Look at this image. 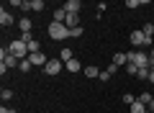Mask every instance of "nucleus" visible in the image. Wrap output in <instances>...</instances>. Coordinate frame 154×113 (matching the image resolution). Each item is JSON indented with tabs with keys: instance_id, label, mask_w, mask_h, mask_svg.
I'll use <instances>...</instances> for the list:
<instances>
[{
	"instance_id": "2f4dec72",
	"label": "nucleus",
	"mask_w": 154,
	"mask_h": 113,
	"mask_svg": "<svg viewBox=\"0 0 154 113\" xmlns=\"http://www.w3.org/2000/svg\"><path fill=\"white\" fill-rule=\"evenodd\" d=\"M152 95H154V85H152Z\"/></svg>"
},
{
	"instance_id": "c85d7f7f",
	"label": "nucleus",
	"mask_w": 154,
	"mask_h": 113,
	"mask_svg": "<svg viewBox=\"0 0 154 113\" xmlns=\"http://www.w3.org/2000/svg\"><path fill=\"white\" fill-rule=\"evenodd\" d=\"M149 82H152V85H154V70L149 72Z\"/></svg>"
},
{
	"instance_id": "393cba45",
	"label": "nucleus",
	"mask_w": 154,
	"mask_h": 113,
	"mask_svg": "<svg viewBox=\"0 0 154 113\" xmlns=\"http://www.w3.org/2000/svg\"><path fill=\"white\" fill-rule=\"evenodd\" d=\"M149 72H152V70H139V80H149Z\"/></svg>"
},
{
	"instance_id": "1a4fd4ad",
	"label": "nucleus",
	"mask_w": 154,
	"mask_h": 113,
	"mask_svg": "<svg viewBox=\"0 0 154 113\" xmlns=\"http://www.w3.org/2000/svg\"><path fill=\"white\" fill-rule=\"evenodd\" d=\"M18 28H21L23 33H31V28H33V23H31V18H28V16H23L21 21H18Z\"/></svg>"
},
{
	"instance_id": "9b49d317",
	"label": "nucleus",
	"mask_w": 154,
	"mask_h": 113,
	"mask_svg": "<svg viewBox=\"0 0 154 113\" xmlns=\"http://www.w3.org/2000/svg\"><path fill=\"white\" fill-rule=\"evenodd\" d=\"M64 67H67V72H80V70H85V67L80 64V59H69Z\"/></svg>"
},
{
	"instance_id": "4468645a",
	"label": "nucleus",
	"mask_w": 154,
	"mask_h": 113,
	"mask_svg": "<svg viewBox=\"0 0 154 113\" xmlns=\"http://www.w3.org/2000/svg\"><path fill=\"white\" fill-rule=\"evenodd\" d=\"M46 8V3L44 0H31V11H36V13H41Z\"/></svg>"
},
{
	"instance_id": "473e14b6",
	"label": "nucleus",
	"mask_w": 154,
	"mask_h": 113,
	"mask_svg": "<svg viewBox=\"0 0 154 113\" xmlns=\"http://www.w3.org/2000/svg\"><path fill=\"white\" fill-rule=\"evenodd\" d=\"M152 70H154V62H152Z\"/></svg>"
},
{
	"instance_id": "423d86ee",
	"label": "nucleus",
	"mask_w": 154,
	"mask_h": 113,
	"mask_svg": "<svg viewBox=\"0 0 154 113\" xmlns=\"http://www.w3.org/2000/svg\"><path fill=\"white\" fill-rule=\"evenodd\" d=\"M28 59H31V64L33 67H46V57H44V52H36V54H28Z\"/></svg>"
},
{
	"instance_id": "c756f323",
	"label": "nucleus",
	"mask_w": 154,
	"mask_h": 113,
	"mask_svg": "<svg viewBox=\"0 0 154 113\" xmlns=\"http://www.w3.org/2000/svg\"><path fill=\"white\" fill-rule=\"evenodd\" d=\"M146 108H149V111H152V113H154V98H152V103H149V105H146Z\"/></svg>"
},
{
	"instance_id": "b1692460",
	"label": "nucleus",
	"mask_w": 154,
	"mask_h": 113,
	"mask_svg": "<svg viewBox=\"0 0 154 113\" xmlns=\"http://www.w3.org/2000/svg\"><path fill=\"white\" fill-rule=\"evenodd\" d=\"M110 77H113V75H110V72H108V70H100V77H98V80H103V82H108V80H110Z\"/></svg>"
},
{
	"instance_id": "dca6fc26",
	"label": "nucleus",
	"mask_w": 154,
	"mask_h": 113,
	"mask_svg": "<svg viewBox=\"0 0 154 113\" xmlns=\"http://www.w3.org/2000/svg\"><path fill=\"white\" fill-rule=\"evenodd\" d=\"M0 98H3V103L13 100V90H8V87H3V90H0Z\"/></svg>"
},
{
	"instance_id": "cd10ccee",
	"label": "nucleus",
	"mask_w": 154,
	"mask_h": 113,
	"mask_svg": "<svg viewBox=\"0 0 154 113\" xmlns=\"http://www.w3.org/2000/svg\"><path fill=\"white\" fill-rule=\"evenodd\" d=\"M8 5H13V8H23V0H11Z\"/></svg>"
},
{
	"instance_id": "ddd939ff",
	"label": "nucleus",
	"mask_w": 154,
	"mask_h": 113,
	"mask_svg": "<svg viewBox=\"0 0 154 113\" xmlns=\"http://www.w3.org/2000/svg\"><path fill=\"white\" fill-rule=\"evenodd\" d=\"M59 59L64 62V64H67V62H69V59H75V57H72V49H69V46H64V49H62V54H59Z\"/></svg>"
},
{
	"instance_id": "bb28decb",
	"label": "nucleus",
	"mask_w": 154,
	"mask_h": 113,
	"mask_svg": "<svg viewBox=\"0 0 154 113\" xmlns=\"http://www.w3.org/2000/svg\"><path fill=\"white\" fill-rule=\"evenodd\" d=\"M105 8H108V5H105V3H98V18L103 16V13H105Z\"/></svg>"
},
{
	"instance_id": "a878e982",
	"label": "nucleus",
	"mask_w": 154,
	"mask_h": 113,
	"mask_svg": "<svg viewBox=\"0 0 154 113\" xmlns=\"http://www.w3.org/2000/svg\"><path fill=\"white\" fill-rule=\"evenodd\" d=\"M0 113H18V111H16V108H8L5 103H3V108H0Z\"/></svg>"
},
{
	"instance_id": "412c9836",
	"label": "nucleus",
	"mask_w": 154,
	"mask_h": 113,
	"mask_svg": "<svg viewBox=\"0 0 154 113\" xmlns=\"http://www.w3.org/2000/svg\"><path fill=\"white\" fill-rule=\"evenodd\" d=\"M152 98H154L152 93H141V95H139V100H141L144 105H149V103H152Z\"/></svg>"
},
{
	"instance_id": "4be33fe9",
	"label": "nucleus",
	"mask_w": 154,
	"mask_h": 113,
	"mask_svg": "<svg viewBox=\"0 0 154 113\" xmlns=\"http://www.w3.org/2000/svg\"><path fill=\"white\" fill-rule=\"evenodd\" d=\"M126 72H128V75H131V77H136V75H139V67L128 62V64H126Z\"/></svg>"
},
{
	"instance_id": "9d476101",
	"label": "nucleus",
	"mask_w": 154,
	"mask_h": 113,
	"mask_svg": "<svg viewBox=\"0 0 154 113\" xmlns=\"http://www.w3.org/2000/svg\"><path fill=\"white\" fill-rule=\"evenodd\" d=\"M0 26H13V16L5 11V8L0 11Z\"/></svg>"
},
{
	"instance_id": "6ab92c4d",
	"label": "nucleus",
	"mask_w": 154,
	"mask_h": 113,
	"mask_svg": "<svg viewBox=\"0 0 154 113\" xmlns=\"http://www.w3.org/2000/svg\"><path fill=\"white\" fill-rule=\"evenodd\" d=\"M31 59H21V64H18V70H21V72H28V70H31Z\"/></svg>"
},
{
	"instance_id": "20e7f679",
	"label": "nucleus",
	"mask_w": 154,
	"mask_h": 113,
	"mask_svg": "<svg viewBox=\"0 0 154 113\" xmlns=\"http://www.w3.org/2000/svg\"><path fill=\"white\" fill-rule=\"evenodd\" d=\"M62 70H64V62H62V59H49V62H46V67H44V75L57 77Z\"/></svg>"
},
{
	"instance_id": "f3484780",
	"label": "nucleus",
	"mask_w": 154,
	"mask_h": 113,
	"mask_svg": "<svg viewBox=\"0 0 154 113\" xmlns=\"http://www.w3.org/2000/svg\"><path fill=\"white\" fill-rule=\"evenodd\" d=\"M128 8H139V5H149V0H126Z\"/></svg>"
},
{
	"instance_id": "6e6552de",
	"label": "nucleus",
	"mask_w": 154,
	"mask_h": 113,
	"mask_svg": "<svg viewBox=\"0 0 154 113\" xmlns=\"http://www.w3.org/2000/svg\"><path fill=\"white\" fill-rule=\"evenodd\" d=\"M113 64H116V67H126V64H128V57H126L123 52H116V54H113Z\"/></svg>"
},
{
	"instance_id": "f03ea898",
	"label": "nucleus",
	"mask_w": 154,
	"mask_h": 113,
	"mask_svg": "<svg viewBox=\"0 0 154 113\" xmlns=\"http://www.w3.org/2000/svg\"><path fill=\"white\" fill-rule=\"evenodd\" d=\"M46 31H49V39H54V41H64V39H69V28H67L64 23H54V21H51Z\"/></svg>"
},
{
	"instance_id": "39448f33",
	"label": "nucleus",
	"mask_w": 154,
	"mask_h": 113,
	"mask_svg": "<svg viewBox=\"0 0 154 113\" xmlns=\"http://www.w3.org/2000/svg\"><path fill=\"white\" fill-rule=\"evenodd\" d=\"M128 39H131V44H134V46H152V41H149V39L144 36V31H141V28L131 31V36H128Z\"/></svg>"
},
{
	"instance_id": "7ed1b4c3",
	"label": "nucleus",
	"mask_w": 154,
	"mask_h": 113,
	"mask_svg": "<svg viewBox=\"0 0 154 113\" xmlns=\"http://www.w3.org/2000/svg\"><path fill=\"white\" fill-rule=\"evenodd\" d=\"M8 46H11V54L16 59H28V46H26L23 39H16V41H11Z\"/></svg>"
},
{
	"instance_id": "a211bd4d",
	"label": "nucleus",
	"mask_w": 154,
	"mask_h": 113,
	"mask_svg": "<svg viewBox=\"0 0 154 113\" xmlns=\"http://www.w3.org/2000/svg\"><path fill=\"white\" fill-rule=\"evenodd\" d=\"M85 75L88 77H100V70L98 67H85Z\"/></svg>"
},
{
	"instance_id": "f8f14e48",
	"label": "nucleus",
	"mask_w": 154,
	"mask_h": 113,
	"mask_svg": "<svg viewBox=\"0 0 154 113\" xmlns=\"http://www.w3.org/2000/svg\"><path fill=\"white\" fill-rule=\"evenodd\" d=\"M128 113H146V105L136 98V103H134V105H128Z\"/></svg>"
},
{
	"instance_id": "2eb2a0df",
	"label": "nucleus",
	"mask_w": 154,
	"mask_h": 113,
	"mask_svg": "<svg viewBox=\"0 0 154 113\" xmlns=\"http://www.w3.org/2000/svg\"><path fill=\"white\" fill-rule=\"evenodd\" d=\"M141 31H144V36H146L149 41H152V36H154V26H152V23H144V26H141Z\"/></svg>"
},
{
	"instance_id": "5701e85b",
	"label": "nucleus",
	"mask_w": 154,
	"mask_h": 113,
	"mask_svg": "<svg viewBox=\"0 0 154 113\" xmlns=\"http://www.w3.org/2000/svg\"><path fill=\"white\" fill-rule=\"evenodd\" d=\"M123 103H126V105H134V103H136V98H134L131 93H126V95H123Z\"/></svg>"
},
{
	"instance_id": "f257e3e1",
	"label": "nucleus",
	"mask_w": 154,
	"mask_h": 113,
	"mask_svg": "<svg viewBox=\"0 0 154 113\" xmlns=\"http://www.w3.org/2000/svg\"><path fill=\"white\" fill-rule=\"evenodd\" d=\"M128 62L131 64H136L139 70H152V57H149V52H144V49H134V52H126Z\"/></svg>"
},
{
	"instance_id": "0eeeda50",
	"label": "nucleus",
	"mask_w": 154,
	"mask_h": 113,
	"mask_svg": "<svg viewBox=\"0 0 154 113\" xmlns=\"http://www.w3.org/2000/svg\"><path fill=\"white\" fill-rule=\"evenodd\" d=\"M62 8H64L67 13H77V16H80V11H82V3H80V0H67Z\"/></svg>"
},
{
	"instance_id": "aec40b11",
	"label": "nucleus",
	"mask_w": 154,
	"mask_h": 113,
	"mask_svg": "<svg viewBox=\"0 0 154 113\" xmlns=\"http://www.w3.org/2000/svg\"><path fill=\"white\" fill-rule=\"evenodd\" d=\"M82 36V26H77V28H69V39H80Z\"/></svg>"
},
{
	"instance_id": "7c9ffc66",
	"label": "nucleus",
	"mask_w": 154,
	"mask_h": 113,
	"mask_svg": "<svg viewBox=\"0 0 154 113\" xmlns=\"http://www.w3.org/2000/svg\"><path fill=\"white\" fill-rule=\"evenodd\" d=\"M149 57H152V62H154V46H152V49H149Z\"/></svg>"
}]
</instances>
